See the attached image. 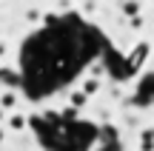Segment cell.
<instances>
[{"mask_svg": "<svg viewBox=\"0 0 154 151\" xmlns=\"http://www.w3.org/2000/svg\"><path fill=\"white\" fill-rule=\"evenodd\" d=\"M100 86H103V80H97V77H86V80H83V86H80V91L88 97V100H91V97L100 91Z\"/></svg>", "mask_w": 154, "mask_h": 151, "instance_id": "7a4b0ae2", "label": "cell"}, {"mask_svg": "<svg viewBox=\"0 0 154 151\" xmlns=\"http://www.w3.org/2000/svg\"><path fill=\"white\" fill-rule=\"evenodd\" d=\"M120 9H123V14H126V17H140L143 6H140V0H123Z\"/></svg>", "mask_w": 154, "mask_h": 151, "instance_id": "277c9868", "label": "cell"}, {"mask_svg": "<svg viewBox=\"0 0 154 151\" xmlns=\"http://www.w3.org/2000/svg\"><path fill=\"white\" fill-rule=\"evenodd\" d=\"M6 51H9V46H6L3 40H0V57H6Z\"/></svg>", "mask_w": 154, "mask_h": 151, "instance_id": "52a82bcc", "label": "cell"}, {"mask_svg": "<svg viewBox=\"0 0 154 151\" xmlns=\"http://www.w3.org/2000/svg\"><path fill=\"white\" fill-rule=\"evenodd\" d=\"M6 123H9V128H11V131H17V134H20V131H26V125H29V117L17 111V114H11V117L6 120Z\"/></svg>", "mask_w": 154, "mask_h": 151, "instance_id": "3957f363", "label": "cell"}, {"mask_svg": "<svg viewBox=\"0 0 154 151\" xmlns=\"http://www.w3.org/2000/svg\"><path fill=\"white\" fill-rule=\"evenodd\" d=\"M54 9L60 11V14H63V11H72V0H57V3H54Z\"/></svg>", "mask_w": 154, "mask_h": 151, "instance_id": "8992f818", "label": "cell"}, {"mask_svg": "<svg viewBox=\"0 0 154 151\" xmlns=\"http://www.w3.org/2000/svg\"><path fill=\"white\" fill-rule=\"evenodd\" d=\"M3 117H6V114H3V111H0V123H3Z\"/></svg>", "mask_w": 154, "mask_h": 151, "instance_id": "ba28073f", "label": "cell"}, {"mask_svg": "<svg viewBox=\"0 0 154 151\" xmlns=\"http://www.w3.org/2000/svg\"><path fill=\"white\" fill-rule=\"evenodd\" d=\"M17 103H20V97H17V91L6 89L3 94H0V111H9V108H17Z\"/></svg>", "mask_w": 154, "mask_h": 151, "instance_id": "6da1fadb", "label": "cell"}, {"mask_svg": "<svg viewBox=\"0 0 154 151\" xmlns=\"http://www.w3.org/2000/svg\"><path fill=\"white\" fill-rule=\"evenodd\" d=\"M69 106H72V108H86V106H88V97L77 89V91H72V94H69Z\"/></svg>", "mask_w": 154, "mask_h": 151, "instance_id": "5b68a950", "label": "cell"}]
</instances>
